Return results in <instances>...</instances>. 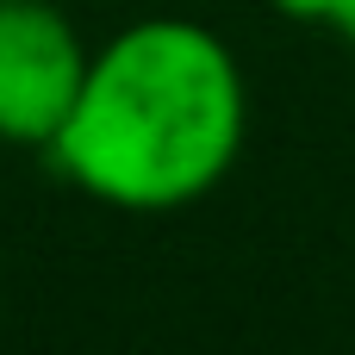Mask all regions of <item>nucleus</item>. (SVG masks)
<instances>
[{"instance_id":"obj_1","label":"nucleus","mask_w":355,"mask_h":355,"mask_svg":"<svg viewBox=\"0 0 355 355\" xmlns=\"http://www.w3.org/2000/svg\"><path fill=\"white\" fill-rule=\"evenodd\" d=\"M243 150V75L225 37L193 19L119 31L56 131V168L125 212H175L212 193Z\"/></svg>"},{"instance_id":"obj_2","label":"nucleus","mask_w":355,"mask_h":355,"mask_svg":"<svg viewBox=\"0 0 355 355\" xmlns=\"http://www.w3.org/2000/svg\"><path fill=\"white\" fill-rule=\"evenodd\" d=\"M87 62L94 56L50 0H0V137L56 144L81 100Z\"/></svg>"},{"instance_id":"obj_3","label":"nucleus","mask_w":355,"mask_h":355,"mask_svg":"<svg viewBox=\"0 0 355 355\" xmlns=\"http://www.w3.org/2000/svg\"><path fill=\"white\" fill-rule=\"evenodd\" d=\"M287 19H300V25H331L337 37H349L355 44V0H275Z\"/></svg>"}]
</instances>
